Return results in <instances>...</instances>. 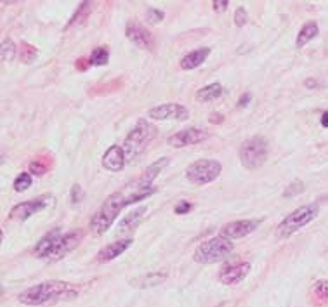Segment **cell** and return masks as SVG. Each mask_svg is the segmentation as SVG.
Masks as SVG:
<instances>
[{
  "label": "cell",
  "instance_id": "obj_4",
  "mask_svg": "<svg viewBox=\"0 0 328 307\" xmlns=\"http://www.w3.org/2000/svg\"><path fill=\"white\" fill-rule=\"evenodd\" d=\"M127 207V195L123 193H113L106 198L103 207L96 212L92 219H90V231L94 235H103L111 228L113 221L118 217L120 210Z\"/></svg>",
  "mask_w": 328,
  "mask_h": 307
},
{
  "label": "cell",
  "instance_id": "obj_12",
  "mask_svg": "<svg viewBox=\"0 0 328 307\" xmlns=\"http://www.w3.org/2000/svg\"><path fill=\"white\" fill-rule=\"evenodd\" d=\"M259 224H261L259 219H243V221L228 222V224L221 228V236H224V238H228V240L243 238V236L254 233L255 229L259 228Z\"/></svg>",
  "mask_w": 328,
  "mask_h": 307
},
{
  "label": "cell",
  "instance_id": "obj_29",
  "mask_svg": "<svg viewBox=\"0 0 328 307\" xmlns=\"http://www.w3.org/2000/svg\"><path fill=\"white\" fill-rule=\"evenodd\" d=\"M301 191H304V184H302L301 181H294L292 184H289V188L285 189V193H283V196L285 198H290V196H295L299 195Z\"/></svg>",
  "mask_w": 328,
  "mask_h": 307
},
{
  "label": "cell",
  "instance_id": "obj_10",
  "mask_svg": "<svg viewBox=\"0 0 328 307\" xmlns=\"http://www.w3.org/2000/svg\"><path fill=\"white\" fill-rule=\"evenodd\" d=\"M151 120H188L189 111L186 106L176 104V102H165V104L155 106L148 111Z\"/></svg>",
  "mask_w": 328,
  "mask_h": 307
},
{
  "label": "cell",
  "instance_id": "obj_5",
  "mask_svg": "<svg viewBox=\"0 0 328 307\" xmlns=\"http://www.w3.org/2000/svg\"><path fill=\"white\" fill-rule=\"evenodd\" d=\"M233 241L224 238V236H214V238H209L196 247L195 250V259L198 264H216V262H221L228 257L233 252Z\"/></svg>",
  "mask_w": 328,
  "mask_h": 307
},
{
  "label": "cell",
  "instance_id": "obj_33",
  "mask_svg": "<svg viewBox=\"0 0 328 307\" xmlns=\"http://www.w3.org/2000/svg\"><path fill=\"white\" fill-rule=\"evenodd\" d=\"M191 207H193V205L189 203L188 200H181V202L177 203L176 207H174V212H176V214H179V215L188 214V212L191 210Z\"/></svg>",
  "mask_w": 328,
  "mask_h": 307
},
{
  "label": "cell",
  "instance_id": "obj_23",
  "mask_svg": "<svg viewBox=\"0 0 328 307\" xmlns=\"http://www.w3.org/2000/svg\"><path fill=\"white\" fill-rule=\"evenodd\" d=\"M155 191H156L155 186H146V188H141V186L130 184V193H127V205H132V203L139 202V200H143V198H148V196H151Z\"/></svg>",
  "mask_w": 328,
  "mask_h": 307
},
{
  "label": "cell",
  "instance_id": "obj_38",
  "mask_svg": "<svg viewBox=\"0 0 328 307\" xmlns=\"http://www.w3.org/2000/svg\"><path fill=\"white\" fill-rule=\"evenodd\" d=\"M304 85L308 87V89H315V87H318V82H316V80H313V78H309V80H306V82H304Z\"/></svg>",
  "mask_w": 328,
  "mask_h": 307
},
{
  "label": "cell",
  "instance_id": "obj_30",
  "mask_svg": "<svg viewBox=\"0 0 328 307\" xmlns=\"http://www.w3.org/2000/svg\"><path fill=\"white\" fill-rule=\"evenodd\" d=\"M247 21H249V14H247V10L243 9V7H238L236 9V14H235V24L236 26H245Z\"/></svg>",
  "mask_w": 328,
  "mask_h": 307
},
{
  "label": "cell",
  "instance_id": "obj_37",
  "mask_svg": "<svg viewBox=\"0 0 328 307\" xmlns=\"http://www.w3.org/2000/svg\"><path fill=\"white\" fill-rule=\"evenodd\" d=\"M222 120H224V116H221L219 113H212V115H210V122L212 123H221Z\"/></svg>",
  "mask_w": 328,
  "mask_h": 307
},
{
  "label": "cell",
  "instance_id": "obj_24",
  "mask_svg": "<svg viewBox=\"0 0 328 307\" xmlns=\"http://www.w3.org/2000/svg\"><path fill=\"white\" fill-rule=\"evenodd\" d=\"M108 61H109V52L106 47H97V49H94L89 57L90 66H104Z\"/></svg>",
  "mask_w": 328,
  "mask_h": 307
},
{
  "label": "cell",
  "instance_id": "obj_8",
  "mask_svg": "<svg viewBox=\"0 0 328 307\" xmlns=\"http://www.w3.org/2000/svg\"><path fill=\"white\" fill-rule=\"evenodd\" d=\"M222 167L216 160H196V162L189 163L186 169V177L189 182L196 186L209 184V182L216 181L221 175Z\"/></svg>",
  "mask_w": 328,
  "mask_h": 307
},
{
  "label": "cell",
  "instance_id": "obj_16",
  "mask_svg": "<svg viewBox=\"0 0 328 307\" xmlns=\"http://www.w3.org/2000/svg\"><path fill=\"white\" fill-rule=\"evenodd\" d=\"M130 245H132V240L130 238H123L118 241H113V243L106 245L104 248H101L99 254H97L96 261L97 262H109L113 259H116L118 255H122L125 250H129Z\"/></svg>",
  "mask_w": 328,
  "mask_h": 307
},
{
  "label": "cell",
  "instance_id": "obj_39",
  "mask_svg": "<svg viewBox=\"0 0 328 307\" xmlns=\"http://www.w3.org/2000/svg\"><path fill=\"white\" fill-rule=\"evenodd\" d=\"M322 127L328 129V111H325V113L322 115Z\"/></svg>",
  "mask_w": 328,
  "mask_h": 307
},
{
  "label": "cell",
  "instance_id": "obj_11",
  "mask_svg": "<svg viewBox=\"0 0 328 307\" xmlns=\"http://www.w3.org/2000/svg\"><path fill=\"white\" fill-rule=\"evenodd\" d=\"M125 35H127V38H129L130 42L136 43V45L141 47V49L151 50L153 45H155V40H153V35L149 33V30L144 26V24H141L139 21H136V19H130L129 23H127Z\"/></svg>",
  "mask_w": 328,
  "mask_h": 307
},
{
  "label": "cell",
  "instance_id": "obj_36",
  "mask_svg": "<svg viewBox=\"0 0 328 307\" xmlns=\"http://www.w3.org/2000/svg\"><path fill=\"white\" fill-rule=\"evenodd\" d=\"M250 99H252V96H250L249 92H247V94H243V97L238 101V108H245V106L249 104V101H250Z\"/></svg>",
  "mask_w": 328,
  "mask_h": 307
},
{
  "label": "cell",
  "instance_id": "obj_25",
  "mask_svg": "<svg viewBox=\"0 0 328 307\" xmlns=\"http://www.w3.org/2000/svg\"><path fill=\"white\" fill-rule=\"evenodd\" d=\"M16 52H17L16 43H14L10 38L3 40V42H2V50H0V54H2V59L3 61H12L14 57H16Z\"/></svg>",
  "mask_w": 328,
  "mask_h": 307
},
{
  "label": "cell",
  "instance_id": "obj_18",
  "mask_svg": "<svg viewBox=\"0 0 328 307\" xmlns=\"http://www.w3.org/2000/svg\"><path fill=\"white\" fill-rule=\"evenodd\" d=\"M209 56H210V47H202V49L191 50V52L186 54V56L181 59V68L182 69H195V68L202 66Z\"/></svg>",
  "mask_w": 328,
  "mask_h": 307
},
{
  "label": "cell",
  "instance_id": "obj_9",
  "mask_svg": "<svg viewBox=\"0 0 328 307\" xmlns=\"http://www.w3.org/2000/svg\"><path fill=\"white\" fill-rule=\"evenodd\" d=\"M52 202V196L45 195V196H38L35 200H30V202H23L10 210V219H17V221H26L31 215H35L36 212L47 208Z\"/></svg>",
  "mask_w": 328,
  "mask_h": 307
},
{
  "label": "cell",
  "instance_id": "obj_21",
  "mask_svg": "<svg viewBox=\"0 0 328 307\" xmlns=\"http://www.w3.org/2000/svg\"><path fill=\"white\" fill-rule=\"evenodd\" d=\"M224 92V87L221 83H210V85H205L196 92V99L200 102H210V101H216L217 97L222 96Z\"/></svg>",
  "mask_w": 328,
  "mask_h": 307
},
{
  "label": "cell",
  "instance_id": "obj_20",
  "mask_svg": "<svg viewBox=\"0 0 328 307\" xmlns=\"http://www.w3.org/2000/svg\"><path fill=\"white\" fill-rule=\"evenodd\" d=\"M165 280H167L165 271H156V273L143 274V276H139V278H134L132 285L134 287H139V288H149V287H156V285L163 283Z\"/></svg>",
  "mask_w": 328,
  "mask_h": 307
},
{
  "label": "cell",
  "instance_id": "obj_3",
  "mask_svg": "<svg viewBox=\"0 0 328 307\" xmlns=\"http://www.w3.org/2000/svg\"><path fill=\"white\" fill-rule=\"evenodd\" d=\"M156 137V127L151 125L148 120H139L136 123L132 130L129 132V136L123 141V151H125L127 162H132L139 155L148 149L149 142Z\"/></svg>",
  "mask_w": 328,
  "mask_h": 307
},
{
  "label": "cell",
  "instance_id": "obj_2",
  "mask_svg": "<svg viewBox=\"0 0 328 307\" xmlns=\"http://www.w3.org/2000/svg\"><path fill=\"white\" fill-rule=\"evenodd\" d=\"M83 233L82 231H71V233H63L59 229L47 233L42 240L36 243L35 247V255L40 259H49V261H57L63 259L66 254L75 250L82 241Z\"/></svg>",
  "mask_w": 328,
  "mask_h": 307
},
{
  "label": "cell",
  "instance_id": "obj_27",
  "mask_svg": "<svg viewBox=\"0 0 328 307\" xmlns=\"http://www.w3.org/2000/svg\"><path fill=\"white\" fill-rule=\"evenodd\" d=\"M36 57V49L33 45H28V43H23V47H21V61H24V63H31Z\"/></svg>",
  "mask_w": 328,
  "mask_h": 307
},
{
  "label": "cell",
  "instance_id": "obj_6",
  "mask_svg": "<svg viewBox=\"0 0 328 307\" xmlns=\"http://www.w3.org/2000/svg\"><path fill=\"white\" fill-rule=\"evenodd\" d=\"M268 141L261 136L249 137L240 146V162L247 170H255L262 167L268 160Z\"/></svg>",
  "mask_w": 328,
  "mask_h": 307
},
{
  "label": "cell",
  "instance_id": "obj_22",
  "mask_svg": "<svg viewBox=\"0 0 328 307\" xmlns=\"http://www.w3.org/2000/svg\"><path fill=\"white\" fill-rule=\"evenodd\" d=\"M316 35H318V24H316L315 21H308V23L301 28V31H299L297 40H295V47L301 49V47H304L306 43L311 42Z\"/></svg>",
  "mask_w": 328,
  "mask_h": 307
},
{
  "label": "cell",
  "instance_id": "obj_17",
  "mask_svg": "<svg viewBox=\"0 0 328 307\" xmlns=\"http://www.w3.org/2000/svg\"><path fill=\"white\" fill-rule=\"evenodd\" d=\"M169 163H170V160L169 158H160V160H156L153 165H149L148 169L144 170V174L141 175L139 179H137L136 182H132L134 186H141V188H146V186H153V182H155V179L158 177L160 175V172H162L165 167H169Z\"/></svg>",
  "mask_w": 328,
  "mask_h": 307
},
{
  "label": "cell",
  "instance_id": "obj_26",
  "mask_svg": "<svg viewBox=\"0 0 328 307\" xmlns=\"http://www.w3.org/2000/svg\"><path fill=\"white\" fill-rule=\"evenodd\" d=\"M31 182H33V179H31V174H28V172H23V174H21L19 177L14 181V189H16L17 193H23V191H26V189H30Z\"/></svg>",
  "mask_w": 328,
  "mask_h": 307
},
{
  "label": "cell",
  "instance_id": "obj_7",
  "mask_svg": "<svg viewBox=\"0 0 328 307\" xmlns=\"http://www.w3.org/2000/svg\"><path fill=\"white\" fill-rule=\"evenodd\" d=\"M316 215H318V205H302V207L295 208L292 214H289L280 222L278 229H276V236L282 240L289 238L295 231L309 224Z\"/></svg>",
  "mask_w": 328,
  "mask_h": 307
},
{
  "label": "cell",
  "instance_id": "obj_31",
  "mask_svg": "<svg viewBox=\"0 0 328 307\" xmlns=\"http://www.w3.org/2000/svg\"><path fill=\"white\" fill-rule=\"evenodd\" d=\"M315 294L318 295V297H322V299H328V283L327 281H316V285H315Z\"/></svg>",
  "mask_w": 328,
  "mask_h": 307
},
{
  "label": "cell",
  "instance_id": "obj_19",
  "mask_svg": "<svg viewBox=\"0 0 328 307\" xmlns=\"http://www.w3.org/2000/svg\"><path fill=\"white\" fill-rule=\"evenodd\" d=\"M146 210H148L146 207H141V208H137V210L130 212V214L120 222L118 231L116 233H118V235H127V233L134 231V229L137 228V224H139V221L143 219V215L146 214Z\"/></svg>",
  "mask_w": 328,
  "mask_h": 307
},
{
  "label": "cell",
  "instance_id": "obj_15",
  "mask_svg": "<svg viewBox=\"0 0 328 307\" xmlns=\"http://www.w3.org/2000/svg\"><path fill=\"white\" fill-rule=\"evenodd\" d=\"M127 163V156L123 151V146H109L103 155V167L109 172L123 170Z\"/></svg>",
  "mask_w": 328,
  "mask_h": 307
},
{
  "label": "cell",
  "instance_id": "obj_34",
  "mask_svg": "<svg viewBox=\"0 0 328 307\" xmlns=\"http://www.w3.org/2000/svg\"><path fill=\"white\" fill-rule=\"evenodd\" d=\"M212 5H214V10H216V12H222V10L228 9L229 2L228 0H214Z\"/></svg>",
  "mask_w": 328,
  "mask_h": 307
},
{
  "label": "cell",
  "instance_id": "obj_35",
  "mask_svg": "<svg viewBox=\"0 0 328 307\" xmlns=\"http://www.w3.org/2000/svg\"><path fill=\"white\" fill-rule=\"evenodd\" d=\"M45 167L42 165V163H38V162H33L30 165V172L31 174H35V175H42V174H45Z\"/></svg>",
  "mask_w": 328,
  "mask_h": 307
},
{
  "label": "cell",
  "instance_id": "obj_13",
  "mask_svg": "<svg viewBox=\"0 0 328 307\" xmlns=\"http://www.w3.org/2000/svg\"><path fill=\"white\" fill-rule=\"evenodd\" d=\"M209 139V132L203 129H196V127H188V129L181 130V132L174 134L169 137V144L172 148H184V146L198 144V142Z\"/></svg>",
  "mask_w": 328,
  "mask_h": 307
},
{
  "label": "cell",
  "instance_id": "obj_1",
  "mask_svg": "<svg viewBox=\"0 0 328 307\" xmlns=\"http://www.w3.org/2000/svg\"><path fill=\"white\" fill-rule=\"evenodd\" d=\"M78 292L66 281H45L21 292L17 301L26 306H45L52 302L75 299Z\"/></svg>",
  "mask_w": 328,
  "mask_h": 307
},
{
  "label": "cell",
  "instance_id": "obj_14",
  "mask_svg": "<svg viewBox=\"0 0 328 307\" xmlns=\"http://www.w3.org/2000/svg\"><path fill=\"white\" fill-rule=\"evenodd\" d=\"M250 273L249 262H236V264H229L219 273V280L224 285H236L240 281L245 280V276Z\"/></svg>",
  "mask_w": 328,
  "mask_h": 307
},
{
  "label": "cell",
  "instance_id": "obj_32",
  "mask_svg": "<svg viewBox=\"0 0 328 307\" xmlns=\"http://www.w3.org/2000/svg\"><path fill=\"white\" fill-rule=\"evenodd\" d=\"M85 196V193H83V189H82V186L80 184H75L71 188V202L73 203H80L82 202V198Z\"/></svg>",
  "mask_w": 328,
  "mask_h": 307
},
{
  "label": "cell",
  "instance_id": "obj_28",
  "mask_svg": "<svg viewBox=\"0 0 328 307\" xmlns=\"http://www.w3.org/2000/svg\"><path fill=\"white\" fill-rule=\"evenodd\" d=\"M146 19H148L151 24H158V23H162V19H163V12L158 9L149 7V9L146 10Z\"/></svg>",
  "mask_w": 328,
  "mask_h": 307
}]
</instances>
